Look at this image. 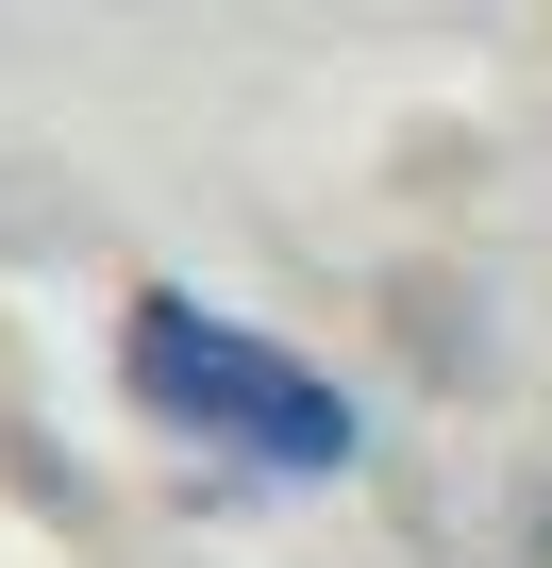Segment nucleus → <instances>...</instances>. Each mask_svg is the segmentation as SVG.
<instances>
[{
	"instance_id": "obj_1",
	"label": "nucleus",
	"mask_w": 552,
	"mask_h": 568,
	"mask_svg": "<svg viewBox=\"0 0 552 568\" xmlns=\"http://www.w3.org/2000/svg\"><path fill=\"white\" fill-rule=\"evenodd\" d=\"M118 385H134V418H168V435H201V452H251V468H352V402L302 368V352H268L251 318H218V302H184V284H134V318H118Z\"/></svg>"
}]
</instances>
